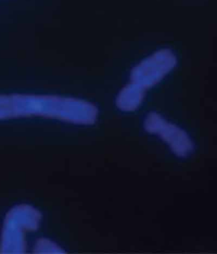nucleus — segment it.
<instances>
[{"label":"nucleus","instance_id":"f03ea898","mask_svg":"<svg viewBox=\"0 0 217 254\" xmlns=\"http://www.w3.org/2000/svg\"><path fill=\"white\" fill-rule=\"evenodd\" d=\"M145 128L156 133L167 142L174 153L179 157H186L193 151L194 145L190 138L180 127L165 121L157 113H150L145 121Z\"/></svg>","mask_w":217,"mask_h":254},{"label":"nucleus","instance_id":"f257e3e1","mask_svg":"<svg viewBox=\"0 0 217 254\" xmlns=\"http://www.w3.org/2000/svg\"><path fill=\"white\" fill-rule=\"evenodd\" d=\"M176 57L170 50H161L132 69L131 82L118 95V107L125 112L137 109L147 89L159 83L176 65Z\"/></svg>","mask_w":217,"mask_h":254}]
</instances>
